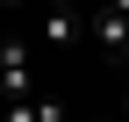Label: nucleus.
Masks as SVG:
<instances>
[{
	"label": "nucleus",
	"mask_w": 129,
	"mask_h": 122,
	"mask_svg": "<svg viewBox=\"0 0 129 122\" xmlns=\"http://www.w3.org/2000/svg\"><path fill=\"white\" fill-rule=\"evenodd\" d=\"M29 94H43L36 72H29V43L0 36V101H29Z\"/></svg>",
	"instance_id": "f257e3e1"
},
{
	"label": "nucleus",
	"mask_w": 129,
	"mask_h": 122,
	"mask_svg": "<svg viewBox=\"0 0 129 122\" xmlns=\"http://www.w3.org/2000/svg\"><path fill=\"white\" fill-rule=\"evenodd\" d=\"M0 122H72L57 94H29V101H0Z\"/></svg>",
	"instance_id": "f03ea898"
},
{
	"label": "nucleus",
	"mask_w": 129,
	"mask_h": 122,
	"mask_svg": "<svg viewBox=\"0 0 129 122\" xmlns=\"http://www.w3.org/2000/svg\"><path fill=\"white\" fill-rule=\"evenodd\" d=\"M79 29H86V14H72V7H50L43 14V43H50V50H72Z\"/></svg>",
	"instance_id": "7ed1b4c3"
},
{
	"label": "nucleus",
	"mask_w": 129,
	"mask_h": 122,
	"mask_svg": "<svg viewBox=\"0 0 129 122\" xmlns=\"http://www.w3.org/2000/svg\"><path fill=\"white\" fill-rule=\"evenodd\" d=\"M0 7H29V0H0Z\"/></svg>",
	"instance_id": "20e7f679"
}]
</instances>
